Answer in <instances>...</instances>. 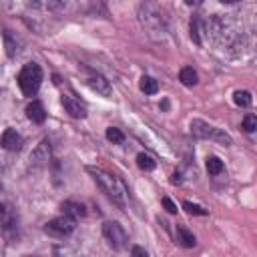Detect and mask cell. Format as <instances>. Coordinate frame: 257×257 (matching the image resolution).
Masks as SVG:
<instances>
[{"mask_svg": "<svg viewBox=\"0 0 257 257\" xmlns=\"http://www.w3.org/2000/svg\"><path fill=\"white\" fill-rule=\"evenodd\" d=\"M205 167H207L209 175H213V177H217V175H223V173H225V165H223V161H221L217 155H209V157H207V161H205Z\"/></svg>", "mask_w": 257, "mask_h": 257, "instance_id": "obj_18", "label": "cell"}, {"mask_svg": "<svg viewBox=\"0 0 257 257\" xmlns=\"http://www.w3.org/2000/svg\"><path fill=\"white\" fill-rule=\"evenodd\" d=\"M86 86H88L92 92L100 94V96H110V94H112V86H110V82H108L102 74H90V76L86 78Z\"/></svg>", "mask_w": 257, "mask_h": 257, "instance_id": "obj_11", "label": "cell"}, {"mask_svg": "<svg viewBox=\"0 0 257 257\" xmlns=\"http://www.w3.org/2000/svg\"><path fill=\"white\" fill-rule=\"evenodd\" d=\"M86 171L90 173V177L94 179V183L98 185V189L120 209H124L128 205V189L126 185L112 173L98 169V167H86Z\"/></svg>", "mask_w": 257, "mask_h": 257, "instance_id": "obj_2", "label": "cell"}, {"mask_svg": "<svg viewBox=\"0 0 257 257\" xmlns=\"http://www.w3.org/2000/svg\"><path fill=\"white\" fill-rule=\"evenodd\" d=\"M131 255H143V257H147V255H149V251H147V249H143V247H133V249H131Z\"/></svg>", "mask_w": 257, "mask_h": 257, "instance_id": "obj_27", "label": "cell"}, {"mask_svg": "<svg viewBox=\"0 0 257 257\" xmlns=\"http://www.w3.org/2000/svg\"><path fill=\"white\" fill-rule=\"evenodd\" d=\"M62 106H64V110L68 112V116H72V118H84L86 116V106H84V102H80L76 96H72V94H62Z\"/></svg>", "mask_w": 257, "mask_h": 257, "instance_id": "obj_10", "label": "cell"}, {"mask_svg": "<svg viewBox=\"0 0 257 257\" xmlns=\"http://www.w3.org/2000/svg\"><path fill=\"white\" fill-rule=\"evenodd\" d=\"M205 0H185V4L187 6H199V4H203Z\"/></svg>", "mask_w": 257, "mask_h": 257, "instance_id": "obj_28", "label": "cell"}, {"mask_svg": "<svg viewBox=\"0 0 257 257\" xmlns=\"http://www.w3.org/2000/svg\"><path fill=\"white\" fill-rule=\"evenodd\" d=\"M175 239H177V243H179L181 247H185V249H191V247L197 245V237H195L193 231H189L185 225H177V227H175Z\"/></svg>", "mask_w": 257, "mask_h": 257, "instance_id": "obj_12", "label": "cell"}, {"mask_svg": "<svg viewBox=\"0 0 257 257\" xmlns=\"http://www.w3.org/2000/svg\"><path fill=\"white\" fill-rule=\"evenodd\" d=\"M76 229V219L62 213L60 217H54L50 219L46 225H44V233L50 235V237H56V239H64L68 237L72 231Z\"/></svg>", "mask_w": 257, "mask_h": 257, "instance_id": "obj_6", "label": "cell"}, {"mask_svg": "<svg viewBox=\"0 0 257 257\" xmlns=\"http://www.w3.org/2000/svg\"><path fill=\"white\" fill-rule=\"evenodd\" d=\"M189 128H191V135L197 137V139H209V141L221 143L225 147H231L233 145V139H231L229 133H225L223 128H219V126H215V124H211L207 120L193 118L191 124H189Z\"/></svg>", "mask_w": 257, "mask_h": 257, "instance_id": "obj_4", "label": "cell"}, {"mask_svg": "<svg viewBox=\"0 0 257 257\" xmlns=\"http://www.w3.org/2000/svg\"><path fill=\"white\" fill-rule=\"evenodd\" d=\"M0 143H2V147L6 149V151H10V153H18V151H22V145H24V139H22V135L16 131V128H4V133H2V137H0Z\"/></svg>", "mask_w": 257, "mask_h": 257, "instance_id": "obj_8", "label": "cell"}, {"mask_svg": "<svg viewBox=\"0 0 257 257\" xmlns=\"http://www.w3.org/2000/svg\"><path fill=\"white\" fill-rule=\"evenodd\" d=\"M104 137H106V141H110L112 145L124 143V133H122L120 128H116V126H108L106 133H104Z\"/></svg>", "mask_w": 257, "mask_h": 257, "instance_id": "obj_22", "label": "cell"}, {"mask_svg": "<svg viewBox=\"0 0 257 257\" xmlns=\"http://www.w3.org/2000/svg\"><path fill=\"white\" fill-rule=\"evenodd\" d=\"M18 88L24 96H36L42 84V68L38 62H26L18 72Z\"/></svg>", "mask_w": 257, "mask_h": 257, "instance_id": "obj_3", "label": "cell"}, {"mask_svg": "<svg viewBox=\"0 0 257 257\" xmlns=\"http://www.w3.org/2000/svg\"><path fill=\"white\" fill-rule=\"evenodd\" d=\"M102 237L114 251H122L128 245V233L118 221H104L102 223Z\"/></svg>", "mask_w": 257, "mask_h": 257, "instance_id": "obj_5", "label": "cell"}, {"mask_svg": "<svg viewBox=\"0 0 257 257\" xmlns=\"http://www.w3.org/2000/svg\"><path fill=\"white\" fill-rule=\"evenodd\" d=\"M4 48H6V56L8 58H16L18 54H20V42H18V38L10 32V30H4Z\"/></svg>", "mask_w": 257, "mask_h": 257, "instance_id": "obj_14", "label": "cell"}, {"mask_svg": "<svg viewBox=\"0 0 257 257\" xmlns=\"http://www.w3.org/2000/svg\"><path fill=\"white\" fill-rule=\"evenodd\" d=\"M26 116L34 122V124H42L46 120V110L42 106L40 100H32L28 106H26Z\"/></svg>", "mask_w": 257, "mask_h": 257, "instance_id": "obj_13", "label": "cell"}, {"mask_svg": "<svg viewBox=\"0 0 257 257\" xmlns=\"http://www.w3.org/2000/svg\"><path fill=\"white\" fill-rule=\"evenodd\" d=\"M139 88H141L145 94H157V92H159V82H157L153 76L143 74V76L139 78Z\"/></svg>", "mask_w": 257, "mask_h": 257, "instance_id": "obj_19", "label": "cell"}, {"mask_svg": "<svg viewBox=\"0 0 257 257\" xmlns=\"http://www.w3.org/2000/svg\"><path fill=\"white\" fill-rule=\"evenodd\" d=\"M191 38H193L197 44H201V36H199V18H195V20L191 22Z\"/></svg>", "mask_w": 257, "mask_h": 257, "instance_id": "obj_25", "label": "cell"}, {"mask_svg": "<svg viewBox=\"0 0 257 257\" xmlns=\"http://www.w3.org/2000/svg\"><path fill=\"white\" fill-rule=\"evenodd\" d=\"M219 2H223V4H237V2H241V0H219Z\"/></svg>", "mask_w": 257, "mask_h": 257, "instance_id": "obj_29", "label": "cell"}, {"mask_svg": "<svg viewBox=\"0 0 257 257\" xmlns=\"http://www.w3.org/2000/svg\"><path fill=\"white\" fill-rule=\"evenodd\" d=\"M233 102L237 106H241V108H249L251 102H253V96H251L249 90H235L233 92Z\"/></svg>", "mask_w": 257, "mask_h": 257, "instance_id": "obj_21", "label": "cell"}, {"mask_svg": "<svg viewBox=\"0 0 257 257\" xmlns=\"http://www.w3.org/2000/svg\"><path fill=\"white\" fill-rule=\"evenodd\" d=\"M50 155H52V147H50V141L48 139H42L38 143V147L32 151L30 155V163L34 167H44L48 161H50Z\"/></svg>", "mask_w": 257, "mask_h": 257, "instance_id": "obj_9", "label": "cell"}, {"mask_svg": "<svg viewBox=\"0 0 257 257\" xmlns=\"http://www.w3.org/2000/svg\"><path fill=\"white\" fill-rule=\"evenodd\" d=\"M68 0H28L30 6L34 8H44V10H50V12H60L64 6H66Z\"/></svg>", "mask_w": 257, "mask_h": 257, "instance_id": "obj_16", "label": "cell"}, {"mask_svg": "<svg viewBox=\"0 0 257 257\" xmlns=\"http://www.w3.org/2000/svg\"><path fill=\"white\" fill-rule=\"evenodd\" d=\"M139 20L143 24V28L149 32L151 38L163 42L165 38H169L171 30H169V20L163 12V8L155 2V0H145L141 10H139Z\"/></svg>", "mask_w": 257, "mask_h": 257, "instance_id": "obj_1", "label": "cell"}, {"mask_svg": "<svg viewBox=\"0 0 257 257\" xmlns=\"http://www.w3.org/2000/svg\"><path fill=\"white\" fill-rule=\"evenodd\" d=\"M241 128L245 133H257V114H245L241 120Z\"/></svg>", "mask_w": 257, "mask_h": 257, "instance_id": "obj_23", "label": "cell"}, {"mask_svg": "<svg viewBox=\"0 0 257 257\" xmlns=\"http://www.w3.org/2000/svg\"><path fill=\"white\" fill-rule=\"evenodd\" d=\"M183 209H185L187 213H191V215H207V213H209L205 207H201V205H197V203H191V201H183Z\"/></svg>", "mask_w": 257, "mask_h": 257, "instance_id": "obj_24", "label": "cell"}, {"mask_svg": "<svg viewBox=\"0 0 257 257\" xmlns=\"http://www.w3.org/2000/svg\"><path fill=\"white\" fill-rule=\"evenodd\" d=\"M179 80H181L185 86H195V84L199 82V74H197V70H195L193 66H183V68L179 70Z\"/></svg>", "mask_w": 257, "mask_h": 257, "instance_id": "obj_17", "label": "cell"}, {"mask_svg": "<svg viewBox=\"0 0 257 257\" xmlns=\"http://www.w3.org/2000/svg\"><path fill=\"white\" fill-rule=\"evenodd\" d=\"M62 213H66V215H70L78 221V219L86 217V207L82 203H76V201H64L62 203Z\"/></svg>", "mask_w": 257, "mask_h": 257, "instance_id": "obj_15", "label": "cell"}, {"mask_svg": "<svg viewBox=\"0 0 257 257\" xmlns=\"http://www.w3.org/2000/svg\"><path fill=\"white\" fill-rule=\"evenodd\" d=\"M163 207H165L169 213H177V211H179V209H177V205H175L169 197H163Z\"/></svg>", "mask_w": 257, "mask_h": 257, "instance_id": "obj_26", "label": "cell"}, {"mask_svg": "<svg viewBox=\"0 0 257 257\" xmlns=\"http://www.w3.org/2000/svg\"><path fill=\"white\" fill-rule=\"evenodd\" d=\"M0 223H2V231L6 237L18 231V215H16V209L8 201H2L0 205Z\"/></svg>", "mask_w": 257, "mask_h": 257, "instance_id": "obj_7", "label": "cell"}, {"mask_svg": "<svg viewBox=\"0 0 257 257\" xmlns=\"http://www.w3.org/2000/svg\"><path fill=\"white\" fill-rule=\"evenodd\" d=\"M137 167H139L141 171L149 173V171H155V169H157V161H155L151 155H147V153H139V155H137Z\"/></svg>", "mask_w": 257, "mask_h": 257, "instance_id": "obj_20", "label": "cell"}]
</instances>
